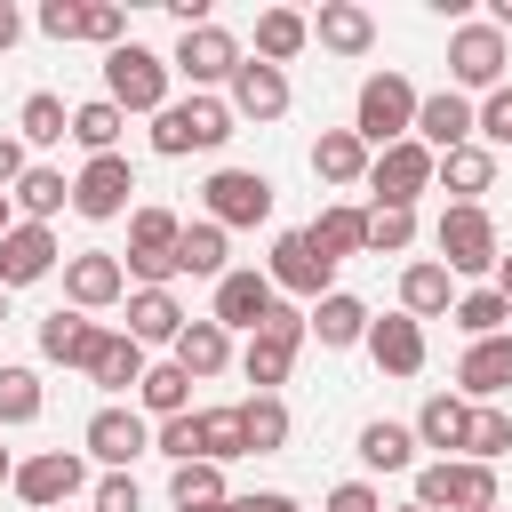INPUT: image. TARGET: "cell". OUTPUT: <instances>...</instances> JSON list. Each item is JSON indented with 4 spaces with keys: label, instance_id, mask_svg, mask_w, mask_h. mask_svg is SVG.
Wrapping results in <instances>:
<instances>
[{
    "label": "cell",
    "instance_id": "cell-1",
    "mask_svg": "<svg viewBox=\"0 0 512 512\" xmlns=\"http://www.w3.org/2000/svg\"><path fill=\"white\" fill-rule=\"evenodd\" d=\"M232 104L224 96H168L160 112H152V152L160 160H184V152H216V144H232Z\"/></svg>",
    "mask_w": 512,
    "mask_h": 512
},
{
    "label": "cell",
    "instance_id": "cell-2",
    "mask_svg": "<svg viewBox=\"0 0 512 512\" xmlns=\"http://www.w3.org/2000/svg\"><path fill=\"white\" fill-rule=\"evenodd\" d=\"M168 88H176V72H168V56L160 48H144V40H120L112 56H104V104H120V112H160L168 104Z\"/></svg>",
    "mask_w": 512,
    "mask_h": 512
},
{
    "label": "cell",
    "instance_id": "cell-3",
    "mask_svg": "<svg viewBox=\"0 0 512 512\" xmlns=\"http://www.w3.org/2000/svg\"><path fill=\"white\" fill-rule=\"evenodd\" d=\"M408 128H416V80H408V72H368L360 96H352V136H360L368 152H384V144H400Z\"/></svg>",
    "mask_w": 512,
    "mask_h": 512
},
{
    "label": "cell",
    "instance_id": "cell-4",
    "mask_svg": "<svg viewBox=\"0 0 512 512\" xmlns=\"http://www.w3.org/2000/svg\"><path fill=\"white\" fill-rule=\"evenodd\" d=\"M424 512H496V464H472V456H432L416 464V496Z\"/></svg>",
    "mask_w": 512,
    "mask_h": 512
},
{
    "label": "cell",
    "instance_id": "cell-5",
    "mask_svg": "<svg viewBox=\"0 0 512 512\" xmlns=\"http://www.w3.org/2000/svg\"><path fill=\"white\" fill-rule=\"evenodd\" d=\"M176 240H184V216L176 208H128V256H120V272L136 280V288H168L176 280Z\"/></svg>",
    "mask_w": 512,
    "mask_h": 512
},
{
    "label": "cell",
    "instance_id": "cell-6",
    "mask_svg": "<svg viewBox=\"0 0 512 512\" xmlns=\"http://www.w3.org/2000/svg\"><path fill=\"white\" fill-rule=\"evenodd\" d=\"M432 248H440L448 280H488V272H496V256H504V240H496V216H488V208H440Z\"/></svg>",
    "mask_w": 512,
    "mask_h": 512
},
{
    "label": "cell",
    "instance_id": "cell-7",
    "mask_svg": "<svg viewBox=\"0 0 512 512\" xmlns=\"http://www.w3.org/2000/svg\"><path fill=\"white\" fill-rule=\"evenodd\" d=\"M240 64H248V48H240L216 16H208V24H192V32H176V48H168V72H176V80H192V96H216Z\"/></svg>",
    "mask_w": 512,
    "mask_h": 512
},
{
    "label": "cell",
    "instance_id": "cell-8",
    "mask_svg": "<svg viewBox=\"0 0 512 512\" xmlns=\"http://www.w3.org/2000/svg\"><path fill=\"white\" fill-rule=\"evenodd\" d=\"M504 64H512V40H504L488 16L448 32V88H456V96H496V88H504Z\"/></svg>",
    "mask_w": 512,
    "mask_h": 512
},
{
    "label": "cell",
    "instance_id": "cell-9",
    "mask_svg": "<svg viewBox=\"0 0 512 512\" xmlns=\"http://www.w3.org/2000/svg\"><path fill=\"white\" fill-rule=\"evenodd\" d=\"M264 280H272V296H288V304H304V312H312V304L336 288V264H328V256L312 248V232L296 224V232H280V240H272Z\"/></svg>",
    "mask_w": 512,
    "mask_h": 512
},
{
    "label": "cell",
    "instance_id": "cell-10",
    "mask_svg": "<svg viewBox=\"0 0 512 512\" xmlns=\"http://www.w3.org/2000/svg\"><path fill=\"white\" fill-rule=\"evenodd\" d=\"M200 208H208L216 232H248V224L272 216V176H264V168H216V176L200 184Z\"/></svg>",
    "mask_w": 512,
    "mask_h": 512
},
{
    "label": "cell",
    "instance_id": "cell-11",
    "mask_svg": "<svg viewBox=\"0 0 512 512\" xmlns=\"http://www.w3.org/2000/svg\"><path fill=\"white\" fill-rule=\"evenodd\" d=\"M128 208H136V168H128V152L80 160V176H72V216L112 224V216H128Z\"/></svg>",
    "mask_w": 512,
    "mask_h": 512
},
{
    "label": "cell",
    "instance_id": "cell-12",
    "mask_svg": "<svg viewBox=\"0 0 512 512\" xmlns=\"http://www.w3.org/2000/svg\"><path fill=\"white\" fill-rule=\"evenodd\" d=\"M32 512H56L88 488V456L80 448H40V456H16V480H8Z\"/></svg>",
    "mask_w": 512,
    "mask_h": 512
},
{
    "label": "cell",
    "instance_id": "cell-13",
    "mask_svg": "<svg viewBox=\"0 0 512 512\" xmlns=\"http://www.w3.org/2000/svg\"><path fill=\"white\" fill-rule=\"evenodd\" d=\"M368 192H376V208H416V200L432 192V152H424L416 136L368 152Z\"/></svg>",
    "mask_w": 512,
    "mask_h": 512
},
{
    "label": "cell",
    "instance_id": "cell-14",
    "mask_svg": "<svg viewBox=\"0 0 512 512\" xmlns=\"http://www.w3.org/2000/svg\"><path fill=\"white\" fill-rule=\"evenodd\" d=\"M80 456H96L104 472H128L136 456H152V424H144L128 400H104V408L88 416V432H80Z\"/></svg>",
    "mask_w": 512,
    "mask_h": 512
},
{
    "label": "cell",
    "instance_id": "cell-15",
    "mask_svg": "<svg viewBox=\"0 0 512 512\" xmlns=\"http://www.w3.org/2000/svg\"><path fill=\"white\" fill-rule=\"evenodd\" d=\"M64 304L72 312H112V304H128V272H120V256L112 248H72L64 256Z\"/></svg>",
    "mask_w": 512,
    "mask_h": 512
},
{
    "label": "cell",
    "instance_id": "cell-16",
    "mask_svg": "<svg viewBox=\"0 0 512 512\" xmlns=\"http://www.w3.org/2000/svg\"><path fill=\"white\" fill-rule=\"evenodd\" d=\"M272 304H280V296H272V280H264V264H232V272L216 280V304H208V320H216L224 336H232V328H240V336H256Z\"/></svg>",
    "mask_w": 512,
    "mask_h": 512
},
{
    "label": "cell",
    "instance_id": "cell-17",
    "mask_svg": "<svg viewBox=\"0 0 512 512\" xmlns=\"http://www.w3.org/2000/svg\"><path fill=\"white\" fill-rule=\"evenodd\" d=\"M512 392V328L504 336H480V344H464V360H456V400H472V408H496Z\"/></svg>",
    "mask_w": 512,
    "mask_h": 512
},
{
    "label": "cell",
    "instance_id": "cell-18",
    "mask_svg": "<svg viewBox=\"0 0 512 512\" xmlns=\"http://www.w3.org/2000/svg\"><path fill=\"white\" fill-rule=\"evenodd\" d=\"M224 104H232V120H288V104H296V88H288V72H272V64H240L232 80H224Z\"/></svg>",
    "mask_w": 512,
    "mask_h": 512
},
{
    "label": "cell",
    "instance_id": "cell-19",
    "mask_svg": "<svg viewBox=\"0 0 512 512\" xmlns=\"http://www.w3.org/2000/svg\"><path fill=\"white\" fill-rule=\"evenodd\" d=\"M432 160L440 152H456V144H480L472 136V96H456V88H432V96H416V128H408Z\"/></svg>",
    "mask_w": 512,
    "mask_h": 512
},
{
    "label": "cell",
    "instance_id": "cell-20",
    "mask_svg": "<svg viewBox=\"0 0 512 512\" xmlns=\"http://www.w3.org/2000/svg\"><path fill=\"white\" fill-rule=\"evenodd\" d=\"M432 184L448 192V208H480L496 192V152L488 144H456V152L432 160Z\"/></svg>",
    "mask_w": 512,
    "mask_h": 512
},
{
    "label": "cell",
    "instance_id": "cell-21",
    "mask_svg": "<svg viewBox=\"0 0 512 512\" xmlns=\"http://www.w3.org/2000/svg\"><path fill=\"white\" fill-rule=\"evenodd\" d=\"M144 368H152V360H144V344H136V336H128V328H104V336H96V352H88V368H80V376H88V384H96V392H112V400H120V392H128V400H136V384H144Z\"/></svg>",
    "mask_w": 512,
    "mask_h": 512
},
{
    "label": "cell",
    "instance_id": "cell-22",
    "mask_svg": "<svg viewBox=\"0 0 512 512\" xmlns=\"http://www.w3.org/2000/svg\"><path fill=\"white\" fill-rule=\"evenodd\" d=\"M56 264H64V248H56L48 224H16V232L0 240V288H32V280H48Z\"/></svg>",
    "mask_w": 512,
    "mask_h": 512
},
{
    "label": "cell",
    "instance_id": "cell-23",
    "mask_svg": "<svg viewBox=\"0 0 512 512\" xmlns=\"http://www.w3.org/2000/svg\"><path fill=\"white\" fill-rule=\"evenodd\" d=\"M368 320H376V312H368L352 288H328V296L304 312V328L320 336V352H352V344H368Z\"/></svg>",
    "mask_w": 512,
    "mask_h": 512
},
{
    "label": "cell",
    "instance_id": "cell-24",
    "mask_svg": "<svg viewBox=\"0 0 512 512\" xmlns=\"http://www.w3.org/2000/svg\"><path fill=\"white\" fill-rule=\"evenodd\" d=\"M368 360L384 376H424V320H408V312L368 320Z\"/></svg>",
    "mask_w": 512,
    "mask_h": 512
},
{
    "label": "cell",
    "instance_id": "cell-25",
    "mask_svg": "<svg viewBox=\"0 0 512 512\" xmlns=\"http://www.w3.org/2000/svg\"><path fill=\"white\" fill-rule=\"evenodd\" d=\"M312 40H320L328 56H368V48H376V16H368L360 0H320Z\"/></svg>",
    "mask_w": 512,
    "mask_h": 512
},
{
    "label": "cell",
    "instance_id": "cell-26",
    "mask_svg": "<svg viewBox=\"0 0 512 512\" xmlns=\"http://www.w3.org/2000/svg\"><path fill=\"white\" fill-rule=\"evenodd\" d=\"M8 200H16V224H56V208H72V176L48 168V160H32V168L8 184Z\"/></svg>",
    "mask_w": 512,
    "mask_h": 512
},
{
    "label": "cell",
    "instance_id": "cell-27",
    "mask_svg": "<svg viewBox=\"0 0 512 512\" xmlns=\"http://www.w3.org/2000/svg\"><path fill=\"white\" fill-rule=\"evenodd\" d=\"M96 336H104V328H96L88 312H72V304H56V312L40 320V360H48V368H88V352H96Z\"/></svg>",
    "mask_w": 512,
    "mask_h": 512
},
{
    "label": "cell",
    "instance_id": "cell-28",
    "mask_svg": "<svg viewBox=\"0 0 512 512\" xmlns=\"http://www.w3.org/2000/svg\"><path fill=\"white\" fill-rule=\"evenodd\" d=\"M304 48H312V16H304V8H264V16H256V64L288 72Z\"/></svg>",
    "mask_w": 512,
    "mask_h": 512
},
{
    "label": "cell",
    "instance_id": "cell-29",
    "mask_svg": "<svg viewBox=\"0 0 512 512\" xmlns=\"http://www.w3.org/2000/svg\"><path fill=\"white\" fill-rule=\"evenodd\" d=\"M312 176L336 184V192L368 184V144H360L352 128H320V136H312Z\"/></svg>",
    "mask_w": 512,
    "mask_h": 512
},
{
    "label": "cell",
    "instance_id": "cell-30",
    "mask_svg": "<svg viewBox=\"0 0 512 512\" xmlns=\"http://www.w3.org/2000/svg\"><path fill=\"white\" fill-rule=\"evenodd\" d=\"M312 248L328 256V264H344V256H368V208H352V200H328L312 224Z\"/></svg>",
    "mask_w": 512,
    "mask_h": 512
},
{
    "label": "cell",
    "instance_id": "cell-31",
    "mask_svg": "<svg viewBox=\"0 0 512 512\" xmlns=\"http://www.w3.org/2000/svg\"><path fill=\"white\" fill-rule=\"evenodd\" d=\"M448 304H456L448 264H440V256H416V264L400 272V312H408V320H448Z\"/></svg>",
    "mask_w": 512,
    "mask_h": 512
},
{
    "label": "cell",
    "instance_id": "cell-32",
    "mask_svg": "<svg viewBox=\"0 0 512 512\" xmlns=\"http://www.w3.org/2000/svg\"><path fill=\"white\" fill-rule=\"evenodd\" d=\"M184 304H176V288H128V336L136 344H176L184 336Z\"/></svg>",
    "mask_w": 512,
    "mask_h": 512
},
{
    "label": "cell",
    "instance_id": "cell-33",
    "mask_svg": "<svg viewBox=\"0 0 512 512\" xmlns=\"http://www.w3.org/2000/svg\"><path fill=\"white\" fill-rule=\"evenodd\" d=\"M168 360H176L192 384H208V376H224V368H232V336H224L216 320H184V336L168 344Z\"/></svg>",
    "mask_w": 512,
    "mask_h": 512
},
{
    "label": "cell",
    "instance_id": "cell-34",
    "mask_svg": "<svg viewBox=\"0 0 512 512\" xmlns=\"http://www.w3.org/2000/svg\"><path fill=\"white\" fill-rule=\"evenodd\" d=\"M464 424H472V400H456V392H432L424 408H416V448H432V456H464Z\"/></svg>",
    "mask_w": 512,
    "mask_h": 512
},
{
    "label": "cell",
    "instance_id": "cell-35",
    "mask_svg": "<svg viewBox=\"0 0 512 512\" xmlns=\"http://www.w3.org/2000/svg\"><path fill=\"white\" fill-rule=\"evenodd\" d=\"M296 352H304L296 336H272V328H256V336H248L232 360H240V376H248L256 392H280V384H288V368H296Z\"/></svg>",
    "mask_w": 512,
    "mask_h": 512
},
{
    "label": "cell",
    "instance_id": "cell-36",
    "mask_svg": "<svg viewBox=\"0 0 512 512\" xmlns=\"http://www.w3.org/2000/svg\"><path fill=\"white\" fill-rule=\"evenodd\" d=\"M136 416L144 424H168V416H192V376L176 360H152L144 384H136Z\"/></svg>",
    "mask_w": 512,
    "mask_h": 512
},
{
    "label": "cell",
    "instance_id": "cell-37",
    "mask_svg": "<svg viewBox=\"0 0 512 512\" xmlns=\"http://www.w3.org/2000/svg\"><path fill=\"white\" fill-rule=\"evenodd\" d=\"M176 272H192V280H224V272H232V232H216L208 216L184 224V240H176Z\"/></svg>",
    "mask_w": 512,
    "mask_h": 512
},
{
    "label": "cell",
    "instance_id": "cell-38",
    "mask_svg": "<svg viewBox=\"0 0 512 512\" xmlns=\"http://www.w3.org/2000/svg\"><path fill=\"white\" fill-rule=\"evenodd\" d=\"M240 432H248V456H280L288 448V400L280 392H248L240 400Z\"/></svg>",
    "mask_w": 512,
    "mask_h": 512
},
{
    "label": "cell",
    "instance_id": "cell-39",
    "mask_svg": "<svg viewBox=\"0 0 512 512\" xmlns=\"http://www.w3.org/2000/svg\"><path fill=\"white\" fill-rule=\"evenodd\" d=\"M360 464H368V472H416V432L392 424V416L360 424Z\"/></svg>",
    "mask_w": 512,
    "mask_h": 512
},
{
    "label": "cell",
    "instance_id": "cell-40",
    "mask_svg": "<svg viewBox=\"0 0 512 512\" xmlns=\"http://www.w3.org/2000/svg\"><path fill=\"white\" fill-rule=\"evenodd\" d=\"M16 136H24V144H64V136H72L64 96H56V88H32V96L16 104Z\"/></svg>",
    "mask_w": 512,
    "mask_h": 512
},
{
    "label": "cell",
    "instance_id": "cell-41",
    "mask_svg": "<svg viewBox=\"0 0 512 512\" xmlns=\"http://www.w3.org/2000/svg\"><path fill=\"white\" fill-rule=\"evenodd\" d=\"M120 128H128V112L120 104H104V96H88V104H72V144L96 160V152H120Z\"/></svg>",
    "mask_w": 512,
    "mask_h": 512
},
{
    "label": "cell",
    "instance_id": "cell-42",
    "mask_svg": "<svg viewBox=\"0 0 512 512\" xmlns=\"http://www.w3.org/2000/svg\"><path fill=\"white\" fill-rule=\"evenodd\" d=\"M48 392H40V368L24 360H0V424H40Z\"/></svg>",
    "mask_w": 512,
    "mask_h": 512
},
{
    "label": "cell",
    "instance_id": "cell-43",
    "mask_svg": "<svg viewBox=\"0 0 512 512\" xmlns=\"http://www.w3.org/2000/svg\"><path fill=\"white\" fill-rule=\"evenodd\" d=\"M232 488H224V464H176L168 472V504L176 512H208V504H224Z\"/></svg>",
    "mask_w": 512,
    "mask_h": 512
},
{
    "label": "cell",
    "instance_id": "cell-44",
    "mask_svg": "<svg viewBox=\"0 0 512 512\" xmlns=\"http://www.w3.org/2000/svg\"><path fill=\"white\" fill-rule=\"evenodd\" d=\"M464 456H472V464H504V456H512V408H472Z\"/></svg>",
    "mask_w": 512,
    "mask_h": 512
},
{
    "label": "cell",
    "instance_id": "cell-45",
    "mask_svg": "<svg viewBox=\"0 0 512 512\" xmlns=\"http://www.w3.org/2000/svg\"><path fill=\"white\" fill-rule=\"evenodd\" d=\"M448 320H456V328H464V336L480 344V336H504V320H512V304H504L496 288H472V296H456V304H448Z\"/></svg>",
    "mask_w": 512,
    "mask_h": 512
},
{
    "label": "cell",
    "instance_id": "cell-46",
    "mask_svg": "<svg viewBox=\"0 0 512 512\" xmlns=\"http://www.w3.org/2000/svg\"><path fill=\"white\" fill-rule=\"evenodd\" d=\"M200 456H208V464H232V456H248L240 408H200Z\"/></svg>",
    "mask_w": 512,
    "mask_h": 512
},
{
    "label": "cell",
    "instance_id": "cell-47",
    "mask_svg": "<svg viewBox=\"0 0 512 512\" xmlns=\"http://www.w3.org/2000/svg\"><path fill=\"white\" fill-rule=\"evenodd\" d=\"M416 248V208H368V256H408Z\"/></svg>",
    "mask_w": 512,
    "mask_h": 512
},
{
    "label": "cell",
    "instance_id": "cell-48",
    "mask_svg": "<svg viewBox=\"0 0 512 512\" xmlns=\"http://www.w3.org/2000/svg\"><path fill=\"white\" fill-rule=\"evenodd\" d=\"M152 456H168V464H208V456H200V408L152 424Z\"/></svg>",
    "mask_w": 512,
    "mask_h": 512
},
{
    "label": "cell",
    "instance_id": "cell-49",
    "mask_svg": "<svg viewBox=\"0 0 512 512\" xmlns=\"http://www.w3.org/2000/svg\"><path fill=\"white\" fill-rule=\"evenodd\" d=\"M80 40H96V48L112 56V48L128 40V8H112V0H88V8H80Z\"/></svg>",
    "mask_w": 512,
    "mask_h": 512
},
{
    "label": "cell",
    "instance_id": "cell-50",
    "mask_svg": "<svg viewBox=\"0 0 512 512\" xmlns=\"http://www.w3.org/2000/svg\"><path fill=\"white\" fill-rule=\"evenodd\" d=\"M88 512H144V488H136V472H104V480L88 488Z\"/></svg>",
    "mask_w": 512,
    "mask_h": 512
},
{
    "label": "cell",
    "instance_id": "cell-51",
    "mask_svg": "<svg viewBox=\"0 0 512 512\" xmlns=\"http://www.w3.org/2000/svg\"><path fill=\"white\" fill-rule=\"evenodd\" d=\"M80 8H88V0H40V8H32V24L64 48V40H80Z\"/></svg>",
    "mask_w": 512,
    "mask_h": 512
},
{
    "label": "cell",
    "instance_id": "cell-52",
    "mask_svg": "<svg viewBox=\"0 0 512 512\" xmlns=\"http://www.w3.org/2000/svg\"><path fill=\"white\" fill-rule=\"evenodd\" d=\"M328 512H384V496L368 480H344V488H328Z\"/></svg>",
    "mask_w": 512,
    "mask_h": 512
},
{
    "label": "cell",
    "instance_id": "cell-53",
    "mask_svg": "<svg viewBox=\"0 0 512 512\" xmlns=\"http://www.w3.org/2000/svg\"><path fill=\"white\" fill-rule=\"evenodd\" d=\"M24 168H32V160H24V136H16V128H0V192H8Z\"/></svg>",
    "mask_w": 512,
    "mask_h": 512
},
{
    "label": "cell",
    "instance_id": "cell-54",
    "mask_svg": "<svg viewBox=\"0 0 512 512\" xmlns=\"http://www.w3.org/2000/svg\"><path fill=\"white\" fill-rule=\"evenodd\" d=\"M232 512H304L288 488H256V496H232Z\"/></svg>",
    "mask_w": 512,
    "mask_h": 512
},
{
    "label": "cell",
    "instance_id": "cell-55",
    "mask_svg": "<svg viewBox=\"0 0 512 512\" xmlns=\"http://www.w3.org/2000/svg\"><path fill=\"white\" fill-rule=\"evenodd\" d=\"M16 40H24V8H16V0H0V56H8Z\"/></svg>",
    "mask_w": 512,
    "mask_h": 512
},
{
    "label": "cell",
    "instance_id": "cell-56",
    "mask_svg": "<svg viewBox=\"0 0 512 512\" xmlns=\"http://www.w3.org/2000/svg\"><path fill=\"white\" fill-rule=\"evenodd\" d=\"M488 288H496V296H504V304H512V248H504V256H496V272H488Z\"/></svg>",
    "mask_w": 512,
    "mask_h": 512
},
{
    "label": "cell",
    "instance_id": "cell-57",
    "mask_svg": "<svg viewBox=\"0 0 512 512\" xmlns=\"http://www.w3.org/2000/svg\"><path fill=\"white\" fill-rule=\"evenodd\" d=\"M488 24H496V32L512 40V0H488Z\"/></svg>",
    "mask_w": 512,
    "mask_h": 512
},
{
    "label": "cell",
    "instance_id": "cell-58",
    "mask_svg": "<svg viewBox=\"0 0 512 512\" xmlns=\"http://www.w3.org/2000/svg\"><path fill=\"white\" fill-rule=\"evenodd\" d=\"M8 232H16V200L0 192V240H8Z\"/></svg>",
    "mask_w": 512,
    "mask_h": 512
},
{
    "label": "cell",
    "instance_id": "cell-59",
    "mask_svg": "<svg viewBox=\"0 0 512 512\" xmlns=\"http://www.w3.org/2000/svg\"><path fill=\"white\" fill-rule=\"evenodd\" d=\"M8 480H16V456H8V448H0V488H8Z\"/></svg>",
    "mask_w": 512,
    "mask_h": 512
},
{
    "label": "cell",
    "instance_id": "cell-60",
    "mask_svg": "<svg viewBox=\"0 0 512 512\" xmlns=\"http://www.w3.org/2000/svg\"><path fill=\"white\" fill-rule=\"evenodd\" d=\"M384 512H424V504H384Z\"/></svg>",
    "mask_w": 512,
    "mask_h": 512
},
{
    "label": "cell",
    "instance_id": "cell-61",
    "mask_svg": "<svg viewBox=\"0 0 512 512\" xmlns=\"http://www.w3.org/2000/svg\"><path fill=\"white\" fill-rule=\"evenodd\" d=\"M0 320H8V288H0Z\"/></svg>",
    "mask_w": 512,
    "mask_h": 512
},
{
    "label": "cell",
    "instance_id": "cell-62",
    "mask_svg": "<svg viewBox=\"0 0 512 512\" xmlns=\"http://www.w3.org/2000/svg\"><path fill=\"white\" fill-rule=\"evenodd\" d=\"M496 512H504V504H496Z\"/></svg>",
    "mask_w": 512,
    "mask_h": 512
}]
</instances>
